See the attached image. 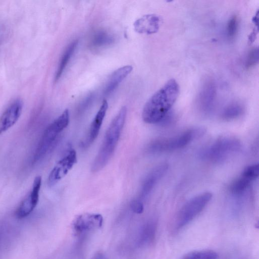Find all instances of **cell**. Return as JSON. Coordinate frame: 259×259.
Masks as SVG:
<instances>
[{
    "label": "cell",
    "mask_w": 259,
    "mask_h": 259,
    "mask_svg": "<svg viewBox=\"0 0 259 259\" xmlns=\"http://www.w3.org/2000/svg\"><path fill=\"white\" fill-rule=\"evenodd\" d=\"M133 67L126 66L116 70L112 75L106 85L105 93L109 95L112 93L119 84L131 73Z\"/></svg>",
    "instance_id": "cell-15"
},
{
    "label": "cell",
    "mask_w": 259,
    "mask_h": 259,
    "mask_svg": "<svg viewBox=\"0 0 259 259\" xmlns=\"http://www.w3.org/2000/svg\"><path fill=\"white\" fill-rule=\"evenodd\" d=\"M176 81L171 79L155 93L145 104L142 112L143 120L147 124L161 123L169 114L179 94Z\"/></svg>",
    "instance_id": "cell-1"
},
{
    "label": "cell",
    "mask_w": 259,
    "mask_h": 259,
    "mask_svg": "<svg viewBox=\"0 0 259 259\" xmlns=\"http://www.w3.org/2000/svg\"><path fill=\"white\" fill-rule=\"evenodd\" d=\"M205 132V129L202 127L191 128L177 136L158 139L151 144L149 149L154 153L173 151L185 147Z\"/></svg>",
    "instance_id": "cell-4"
},
{
    "label": "cell",
    "mask_w": 259,
    "mask_h": 259,
    "mask_svg": "<svg viewBox=\"0 0 259 259\" xmlns=\"http://www.w3.org/2000/svg\"><path fill=\"white\" fill-rule=\"evenodd\" d=\"M115 41L114 37L105 32L97 33L92 40L94 47H103L112 44Z\"/></svg>",
    "instance_id": "cell-19"
},
{
    "label": "cell",
    "mask_w": 259,
    "mask_h": 259,
    "mask_svg": "<svg viewBox=\"0 0 259 259\" xmlns=\"http://www.w3.org/2000/svg\"><path fill=\"white\" fill-rule=\"evenodd\" d=\"M218 253L210 250L196 251L187 254L184 259H218Z\"/></svg>",
    "instance_id": "cell-20"
},
{
    "label": "cell",
    "mask_w": 259,
    "mask_h": 259,
    "mask_svg": "<svg viewBox=\"0 0 259 259\" xmlns=\"http://www.w3.org/2000/svg\"><path fill=\"white\" fill-rule=\"evenodd\" d=\"M162 21V18L157 15H145L135 22L134 30L139 34H153L158 32Z\"/></svg>",
    "instance_id": "cell-12"
},
{
    "label": "cell",
    "mask_w": 259,
    "mask_h": 259,
    "mask_svg": "<svg viewBox=\"0 0 259 259\" xmlns=\"http://www.w3.org/2000/svg\"><path fill=\"white\" fill-rule=\"evenodd\" d=\"M127 110L123 107L109 127L102 144L91 167L93 172L101 170L112 157L123 129L127 117Z\"/></svg>",
    "instance_id": "cell-2"
},
{
    "label": "cell",
    "mask_w": 259,
    "mask_h": 259,
    "mask_svg": "<svg viewBox=\"0 0 259 259\" xmlns=\"http://www.w3.org/2000/svg\"><path fill=\"white\" fill-rule=\"evenodd\" d=\"M212 87L209 86L205 88L203 95L200 97V108L204 113L210 112L213 106L214 99V91Z\"/></svg>",
    "instance_id": "cell-18"
},
{
    "label": "cell",
    "mask_w": 259,
    "mask_h": 259,
    "mask_svg": "<svg viewBox=\"0 0 259 259\" xmlns=\"http://www.w3.org/2000/svg\"><path fill=\"white\" fill-rule=\"evenodd\" d=\"M243 113V107L238 103H233L226 107L221 114L225 121H231L238 118Z\"/></svg>",
    "instance_id": "cell-17"
},
{
    "label": "cell",
    "mask_w": 259,
    "mask_h": 259,
    "mask_svg": "<svg viewBox=\"0 0 259 259\" xmlns=\"http://www.w3.org/2000/svg\"><path fill=\"white\" fill-rule=\"evenodd\" d=\"M24 103L21 99L14 101L0 117V136L13 127L21 117Z\"/></svg>",
    "instance_id": "cell-10"
},
{
    "label": "cell",
    "mask_w": 259,
    "mask_h": 259,
    "mask_svg": "<svg viewBox=\"0 0 259 259\" xmlns=\"http://www.w3.org/2000/svg\"><path fill=\"white\" fill-rule=\"evenodd\" d=\"M212 197L211 192H205L187 201L178 213L176 220V228L181 229L191 222L202 211Z\"/></svg>",
    "instance_id": "cell-6"
},
{
    "label": "cell",
    "mask_w": 259,
    "mask_h": 259,
    "mask_svg": "<svg viewBox=\"0 0 259 259\" xmlns=\"http://www.w3.org/2000/svg\"><path fill=\"white\" fill-rule=\"evenodd\" d=\"M169 168L167 164L161 165L155 169L146 178L143 185L142 195H148L158 182L165 175Z\"/></svg>",
    "instance_id": "cell-14"
},
{
    "label": "cell",
    "mask_w": 259,
    "mask_h": 259,
    "mask_svg": "<svg viewBox=\"0 0 259 259\" xmlns=\"http://www.w3.org/2000/svg\"><path fill=\"white\" fill-rule=\"evenodd\" d=\"M92 259H105L102 254L98 253L96 254Z\"/></svg>",
    "instance_id": "cell-24"
},
{
    "label": "cell",
    "mask_w": 259,
    "mask_h": 259,
    "mask_svg": "<svg viewBox=\"0 0 259 259\" xmlns=\"http://www.w3.org/2000/svg\"><path fill=\"white\" fill-rule=\"evenodd\" d=\"M241 144L233 137L222 136L202 150L200 157L204 160L219 163L224 162L240 149Z\"/></svg>",
    "instance_id": "cell-3"
},
{
    "label": "cell",
    "mask_w": 259,
    "mask_h": 259,
    "mask_svg": "<svg viewBox=\"0 0 259 259\" xmlns=\"http://www.w3.org/2000/svg\"><path fill=\"white\" fill-rule=\"evenodd\" d=\"M77 162L75 150L71 149L55 166L48 179L50 187L54 186L66 176Z\"/></svg>",
    "instance_id": "cell-7"
},
{
    "label": "cell",
    "mask_w": 259,
    "mask_h": 259,
    "mask_svg": "<svg viewBox=\"0 0 259 259\" xmlns=\"http://www.w3.org/2000/svg\"><path fill=\"white\" fill-rule=\"evenodd\" d=\"M258 164L246 167L239 177L234 180L229 187L230 191L234 195H240L249 188L251 183L258 176Z\"/></svg>",
    "instance_id": "cell-9"
},
{
    "label": "cell",
    "mask_w": 259,
    "mask_h": 259,
    "mask_svg": "<svg viewBox=\"0 0 259 259\" xmlns=\"http://www.w3.org/2000/svg\"><path fill=\"white\" fill-rule=\"evenodd\" d=\"M103 217L99 214L85 213L77 216L73 222V227L78 233H81L100 228Z\"/></svg>",
    "instance_id": "cell-11"
},
{
    "label": "cell",
    "mask_w": 259,
    "mask_h": 259,
    "mask_svg": "<svg viewBox=\"0 0 259 259\" xmlns=\"http://www.w3.org/2000/svg\"><path fill=\"white\" fill-rule=\"evenodd\" d=\"M258 61V50L256 49L252 50L249 54L247 60V66L250 67Z\"/></svg>",
    "instance_id": "cell-22"
},
{
    "label": "cell",
    "mask_w": 259,
    "mask_h": 259,
    "mask_svg": "<svg viewBox=\"0 0 259 259\" xmlns=\"http://www.w3.org/2000/svg\"><path fill=\"white\" fill-rule=\"evenodd\" d=\"M41 184L42 177L40 176L36 177L32 190L17 210L16 215L17 218L19 219L26 218L34 210L39 202Z\"/></svg>",
    "instance_id": "cell-8"
},
{
    "label": "cell",
    "mask_w": 259,
    "mask_h": 259,
    "mask_svg": "<svg viewBox=\"0 0 259 259\" xmlns=\"http://www.w3.org/2000/svg\"><path fill=\"white\" fill-rule=\"evenodd\" d=\"M108 107L107 101L105 100L91 124L88 136L85 141L84 145L85 146H88L91 145L98 137L106 117Z\"/></svg>",
    "instance_id": "cell-13"
},
{
    "label": "cell",
    "mask_w": 259,
    "mask_h": 259,
    "mask_svg": "<svg viewBox=\"0 0 259 259\" xmlns=\"http://www.w3.org/2000/svg\"><path fill=\"white\" fill-rule=\"evenodd\" d=\"M238 20L234 16L230 19L228 23L227 27V33L228 38L232 39L235 36L238 30Z\"/></svg>",
    "instance_id": "cell-21"
},
{
    "label": "cell",
    "mask_w": 259,
    "mask_h": 259,
    "mask_svg": "<svg viewBox=\"0 0 259 259\" xmlns=\"http://www.w3.org/2000/svg\"><path fill=\"white\" fill-rule=\"evenodd\" d=\"M131 207L134 212L138 214L142 213L144 211L143 203L140 200L133 201L131 202Z\"/></svg>",
    "instance_id": "cell-23"
},
{
    "label": "cell",
    "mask_w": 259,
    "mask_h": 259,
    "mask_svg": "<svg viewBox=\"0 0 259 259\" xmlns=\"http://www.w3.org/2000/svg\"><path fill=\"white\" fill-rule=\"evenodd\" d=\"M78 45V41L75 40L71 43L65 51L60 63L56 76V81H58L62 76L64 71L68 66L70 60L73 57L77 47Z\"/></svg>",
    "instance_id": "cell-16"
},
{
    "label": "cell",
    "mask_w": 259,
    "mask_h": 259,
    "mask_svg": "<svg viewBox=\"0 0 259 259\" xmlns=\"http://www.w3.org/2000/svg\"><path fill=\"white\" fill-rule=\"evenodd\" d=\"M69 122L70 113L69 110H66L47 127L36 150L34 163L40 161L46 155L59 135L68 127Z\"/></svg>",
    "instance_id": "cell-5"
}]
</instances>
